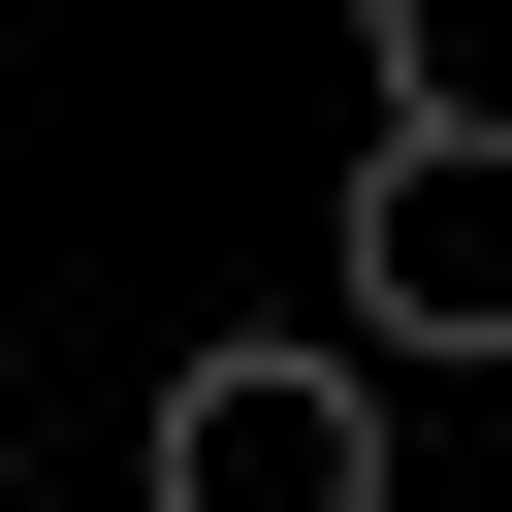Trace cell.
<instances>
[{
  "instance_id": "cell-1",
  "label": "cell",
  "mask_w": 512,
  "mask_h": 512,
  "mask_svg": "<svg viewBox=\"0 0 512 512\" xmlns=\"http://www.w3.org/2000/svg\"><path fill=\"white\" fill-rule=\"evenodd\" d=\"M352 320L512 352V96H352Z\"/></svg>"
},
{
  "instance_id": "cell-2",
  "label": "cell",
  "mask_w": 512,
  "mask_h": 512,
  "mask_svg": "<svg viewBox=\"0 0 512 512\" xmlns=\"http://www.w3.org/2000/svg\"><path fill=\"white\" fill-rule=\"evenodd\" d=\"M160 512H384V320H256L160 384Z\"/></svg>"
}]
</instances>
